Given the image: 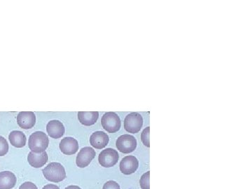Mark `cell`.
Instances as JSON below:
<instances>
[{
	"instance_id": "9",
	"label": "cell",
	"mask_w": 252,
	"mask_h": 189,
	"mask_svg": "<svg viewBox=\"0 0 252 189\" xmlns=\"http://www.w3.org/2000/svg\"><path fill=\"white\" fill-rule=\"evenodd\" d=\"M18 125L21 128L28 130L34 127L36 124L35 114L32 112H21L17 116Z\"/></svg>"
},
{
	"instance_id": "12",
	"label": "cell",
	"mask_w": 252,
	"mask_h": 189,
	"mask_svg": "<svg viewBox=\"0 0 252 189\" xmlns=\"http://www.w3.org/2000/svg\"><path fill=\"white\" fill-rule=\"evenodd\" d=\"M46 131L51 138L59 139L64 135L65 129L62 122L58 120L51 121L46 126Z\"/></svg>"
},
{
	"instance_id": "15",
	"label": "cell",
	"mask_w": 252,
	"mask_h": 189,
	"mask_svg": "<svg viewBox=\"0 0 252 189\" xmlns=\"http://www.w3.org/2000/svg\"><path fill=\"white\" fill-rule=\"evenodd\" d=\"M99 118L97 112H79L78 113V119L82 125L91 126L97 122Z\"/></svg>"
},
{
	"instance_id": "3",
	"label": "cell",
	"mask_w": 252,
	"mask_h": 189,
	"mask_svg": "<svg viewBox=\"0 0 252 189\" xmlns=\"http://www.w3.org/2000/svg\"><path fill=\"white\" fill-rule=\"evenodd\" d=\"M101 124L109 133H115L120 130L122 126L120 118L114 112L105 113L101 119Z\"/></svg>"
},
{
	"instance_id": "5",
	"label": "cell",
	"mask_w": 252,
	"mask_h": 189,
	"mask_svg": "<svg viewBox=\"0 0 252 189\" xmlns=\"http://www.w3.org/2000/svg\"><path fill=\"white\" fill-rule=\"evenodd\" d=\"M117 148L123 154H130L137 148V140L132 135L120 136L116 142Z\"/></svg>"
},
{
	"instance_id": "17",
	"label": "cell",
	"mask_w": 252,
	"mask_h": 189,
	"mask_svg": "<svg viewBox=\"0 0 252 189\" xmlns=\"http://www.w3.org/2000/svg\"><path fill=\"white\" fill-rule=\"evenodd\" d=\"M9 152V144L2 136L0 135V157H4Z\"/></svg>"
},
{
	"instance_id": "21",
	"label": "cell",
	"mask_w": 252,
	"mask_h": 189,
	"mask_svg": "<svg viewBox=\"0 0 252 189\" xmlns=\"http://www.w3.org/2000/svg\"><path fill=\"white\" fill-rule=\"evenodd\" d=\"M19 189H38L36 186L33 184L32 182H26L23 183L21 187H19Z\"/></svg>"
},
{
	"instance_id": "20",
	"label": "cell",
	"mask_w": 252,
	"mask_h": 189,
	"mask_svg": "<svg viewBox=\"0 0 252 189\" xmlns=\"http://www.w3.org/2000/svg\"><path fill=\"white\" fill-rule=\"evenodd\" d=\"M102 189H121V188L117 182L111 180L104 184Z\"/></svg>"
},
{
	"instance_id": "23",
	"label": "cell",
	"mask_w": 252,
	"mask_h": 189,
	"mask_svg": "<svg viewBox=\"0 0 252 189\" xmlns=\"http://www.w3.org/2000/svg\"><path fill=\"white\" fill-rule=\"evenodd\" d=\"M65 189H81L80 187H78V186H69Z\"/></svg>"
},
{
	"instance_id": "19",
	"label": "cell",
	"mask_w": 252,
	"mask_h": 189,
	"mask_svg": "<svg viewBox=\"0 0 252 189\" xmlns=\"http://www.w3.org/2000/svg\"><path fill=\"white\" fill-rule=\"evenodd\" d=\"M149 135H150V127H146L143 132L141 134V140L143 142L146 147H150V142H149Z\"/></svg>"
},
{
	"instance_id": "6",
	"label": "cell",
	"mask_w": 252,
	"mask_h": 189,
	"mask_svg": "<svg viewBox=\"0 0 252 189\" xmlns=\"http://www.w3.org/2000/svg\"><path fill=\"white\" fill-rule=\"evenodd\" d=\"M119 155L117 150L114 149L107 148L99 154L98 157L99 163L104 167H112L114 166L119 161Z\"/></svg>"
},
{
	"instance_id": "7",
	"label": "cell",
	"mask_w": 252,
	"mask_h": 189,
	"mask_svg": "<svg viewBox=\"0 0 252 189\" xmlns=\"http://www.w3.org/2000/svg\"><path fill=\"white\" fill-rule=\"evenodd\" d=\"M95 155V151L91 147H86L81 149L78 154L77 158H76V163H77V166L80 168L87 167L94 160Z\"/></svg>"
},
{
	"instance_id": "14",
	"label": "cell",
	"mask_w": 252,
	"mask_h": 189,
	"mask_svg": "<svg viewBox=\"0 0 252 189\" xmlns=\"http://www.w3.org/2000/svg\"><path fill=\"white\" fill-rule=\"evenodd\" d=\"M17 178L13 172H0V189H11L16 186Z\"/></svg>"
},
{
	"instance_id": "18",
	"label": "cell",
	"mask_w": 252,
	"mask_h": 189,
	"mask_svg": "<svg viewBox=\"0 0 252 189\" xmlns=\"http://www.w3.org/2000/svg\"><path fill=\"white\" fill-rule=\"evenodd\" d=\"M149 180H150V172L149 171L144 173L141 177L140 184L142 189H150Z\"/></svg>"
},
{
	"instance_id": "8",
	"label": "cell",
	"mask_w": 252,
	"mask_h": 189,
	"mask_svg": "<svg viewBox=\"0 0 252 189\" xmlns=\"http://www.w3.org/2000/svg\"><path fill=\"white\" fill-rule=\"evenodd\" d=\"M119 167L121 172L124 175H132L138 169L139 161L134 156H127L122 159Z\"/></svg>"
},
{
	"instance_id": "1",
	"label": "cell",
	"mask_w": 252,
	"mask_h": 189,
	"mask_svg": "<svg viewBox=\"0 0 252 189\" xmlns=\"http://www.w3.org/2000/svg\"><path fill=\"white\" fill-rule=\"evenodd\" d=\"M49 144V137L41 131H36L32 134L28 140L29 148L33 153L40 154L46 152Z\"/></svg>"
},
{
	"instance_id": "2",
	"label": "cell",
	"mask_w": 252,
	"mask_h": 189,
	"mask_svg": "<svg viewBox=\"0 0 252 189\" xmlns=\"http://www.w3.org/2000/svg\"><path fill=\"white\" fill-rule=\"evenodd\" d=\"M43 175L49 182L59 183L66 178L64 167L59 162H51L43 169Z\"/></svg>"
},
{
	"instance_id": "22",
	"label": "cell",
	"mask_w": 252,
	"mask_h": 189,
	"mask_svg": "<svg viewBox=\"0 0 252 189\" xmlns=\"http://www.w3.org/2000/svg\"><path fill=\"white\" fill-rule=\"evenodd\" d=\"M42 189H60L58 186L49 184V185H46L45 187H43Z\"/></svg>"
},
{
	"instance_id": "13",
	"label": "cell",
	"mask_w": 252,
	"mask_h": 189,
	"mask_svg": "<svg viewBox=\"0 0 252 189\" xmlns=\"http://www.w3.org/2000/svg\"><path fill=\"white\" fill-rule=\"evenodd\" d=\"M49 160L48 154L46 152L43 153L36 154L33 152H30L28 154V160L30 165L34 168H40L44 166Z\"/></svg>"
},
{
	"instance_id": "4",
	"label": "cell",
	"mask_w": 252,
	"mask_h": 189,
	"mask_svg": "<svg viewBox=\"0 0 252 189\" xmlns=\"http://www.w3.org/2000/svg\"><path fill=\"white\" fill-rule=\"evenodd\" d=\"M142 126H143V118L139 113H130L124 120V128L129 133H137L140 132Z\"/></svg>"
},
{
	"instance_id": "10",
	"label": "cell",
	"mask_w": 252,
	"mask_h": 189,
	"mask_svg": "<svg viewBox=\"0 0 252 189\" xmlns=\"http://www.w3.org/2000/svg\"><path fill=\"white\" fill-rule=\"evenodd\" d=\"M59 147L63 154L70 156L77 153L79 150V144L73 137H64L61 140Z\"/></svg>"
},
{
	"instance_id": "16",
	"label": "cell",
	"mask_w": 252,
	"mask_h": 189,
	"mask_svg": "<svg viewBox=\"0 0 252 189\" xmlns=\"http://www.w3.org/2000/svg\"><path fill=\"white\" fill-rule=\"evenodd\" d=\"M9 140L11 145L16 148H23L26 146V142H27L26 135L21 131L18 130L12 131L9 134Z\"/></svg>"
},
{
	"instance_id": "11",
	"label": "cell",
	"mask_w": 252,
	"mask_h": 189,
	"mask_svg": "<svg viewBox=\"0 0 252 189\" xmlns=\"http://www.w3.org/2000/svg\"><path fill=\"white\" fill-rule=\"evenodd\" d=\"M109 142L108 135L102 131H96L91 135L90 144L93 147L97 149H104Z\"/></svg>"
}]
</instances>
